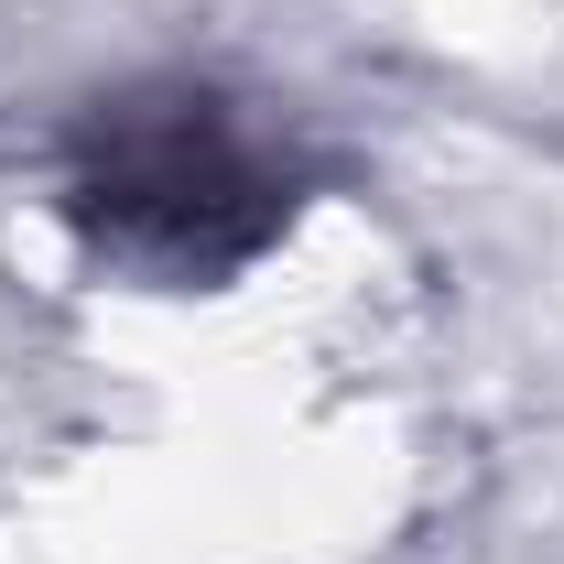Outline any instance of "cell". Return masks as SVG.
<instances>
[{
	"label": "cell",
	"mask_w": 564,
	"mask_h": 564,
	"mask_svg": "<svg viewBox=\"0 0 564 564\" xmlns=\"http://www.w3.org/2000/svg\"><path fill=\"white\" fill-rule=\"evenodd\" d=\"M282 174L239 141V120L196 87L98 98L66 163V228L141 282H228L282 239Z\"/></svg>",
	"instance_id": "6da1fadb"
}]
</instances>
